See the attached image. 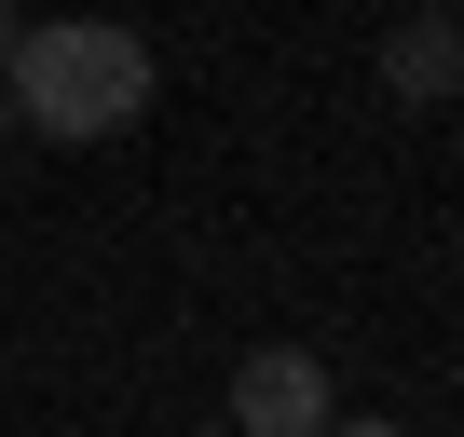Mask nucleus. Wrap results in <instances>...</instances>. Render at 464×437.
<instances>
[{"label": "nucleus", "instance_id": "obj_1", "mask_svg": "<svg viewBox=\"0 0 464 437\" xmlns=\"http://www.w3.org/2000/svg\"><path fill=\"white\" fill-rule=\"evenodd\" d=\"M14 96V123H42V137H123L137 110H150V42L137 28H14V69H0Z\"/></svg>", "mask_w": 464, "mask_h": 437}, {"label": "nucleus", "instance_id": "obj_5", "mask_svg": "<svg viewBox=\"0 0 464 437\" xmlns=\"http://www.w3.org/2000/svg\"><path fill=\"white\" fill-rule=\"evenodd\" d=\"M0 69H14V15H0Z\"/></svg>", "mask_w": 464, "mask_h": 437}, {"label": "nucleus", "instance_id": "obj_4", "mask_svg": "<svg viewBox=\"0 0 464 437\" xmlns=\"http://www.w3.org/2000/svg\"><path fill=\"white\" fill-rule=\"evenodd\" d=\"M328 437H396V423H328Z\"/></svg>", "mask_w": 464, "mask_h": 437}, {"label": "nucleus", "instance_id": "obj_3", "mask_svg": "<svg viewBox=\"0 0 464 437\" xmlns=\"http://www.w3.org/2000/svg\"><path fill=\"white\" fill-rule=\"evenodd\" d=\"M450 69H464V42H450V28H410V42L382 55V83H396V96H450Z\"/></svg>", "mask_w": 464, "mask_h": 437}, {"label": "nucleus", "instance_id": "obj_2", "mask_svg": "<svg viewBox=\"0 0 464 437\" xmlns=\"http://www.w3.org/2000/svg\"><path fill=\"white\" fill-rule=\"evenodd\" d=\"M342 410H328V369L301 355V342H260L246 369H232V437H328Z\"/></svg>", "mask_w": 464, "mask_h": 437}]
</instances>
